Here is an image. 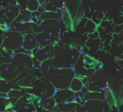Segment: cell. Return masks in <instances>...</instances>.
I'll list each match as a JSON object with an SVG mask.
<instances>
[{
  "mask_svg": "<svg viewBox=\"0 0 123 112\" xmlns=\"http://www.w3.org/2000/svg\"><path fill=\"white\" fill-rule=\"evenodd\" d=\"M84 86V82L81 78H78V77L74 76V78L72 79L70 84H69L68 88L70 90H72L74 93H78L80 92L83 89V87Z\"/></svg>",
  "mask_w": 123,
  "mask_h": 112,
  "instance_id": "cell-7",
  "label": "cell"
},
{
  "mask_svg": "<svg viewBox=\"0 0 123 112\" xmlns=\"http://www.w3.org/2000/svg\"><path fill=\"white\" fill-rule=\"evenodd\" d=\"M74 106H75V103L70 101V100L58 104V108L62 112H71L74 109Z\"/></svg>",
  "mask_w": 123,
  "mask_h": 112,
  "instance_id": "cell-11",
  "label": "cell"
},
{
  "mask_svg": "<svg viewBox=\"0 0 123 112\" xmlns=\"http://www.w3.org/2000/svg\"><path fill=\"white\" fill-rule=\"evenodd\" d=\"M35 37H36V41L37 44H39L42 47H46L48 45L51 43V37L44 31H41L40 33H37Z\"/></svg>",
  "mask_w": 123,
  "mask_h": 112,
  "instance_id": "cell-6",
  "label": "cell"
},
{
  "mask_svg": "<svg viewBox=\"0 0 123 112\" xmlns=\"http://www.w3.org/2000/svg\"><path fill=\"white\" fill-rule=\"evenodd\" d=\"M86 112H88V111H86Z\"/></svg>",
  "mask_w": 123,
  "mask_h": 112,
  "instance_id": "cell-27",
  "label": "cell"
},
{
  "mask_svg": "<svg viewBox=\"0 0 123 112\" xmlns=\"http://www.w3.org/2000/svg\"><path fill=\"white\" fill-rule=\"evenodd\" d=\"M12 71H13V68L11 63H7V62L2 63V64L0 65V77H1L0 78L6 79L9 77V75L11 74Z\"/></svg>",
  "mask_w": 123,
  "mask_h": 112,
  "instance_id": "cell-9",
  "label": "cell"
},
{
  "mask_svg": "<svg viewBox=\"0 0 123 112\" xmlns=\"http://www.w3.org/2000/svg\"><path fill=\"white\" fill-rule=\"evenodd\" d=\"M21 47L26 51H33L37 47V42L33 34H25L23 36V42Z\"/></svg>",
  "mask_w": 123,
  "mask_h": 112,
  "instance_id": "cell-5",
  "label": "cell"
},
{
  "mask_svg": "<svg viewBox=\"0 0 123 112\" xmlns=\"http://www.w3.org/2000/svg\"><path fill=\"white\" fill-rule=\"evenodd\" d=\"M74 108L76 110V112H86V110L84 107V105H82L79 103H76Z\"/></svg>",
  "mask_w": 123,
  "mask_h": 112,
  "instance_id": "cell-21",
  "label": "cell"
},
{
  "mask_svg": "<svg viewBox=\"0 0 123 112\" xmlns=\"http://www.w3.org/2000/svg\"><path fill=\"white\" fill-rule=\"evenodd\" d=\"M4 58L3 57L2 55H0V65L2 64V63H4V62H2V60H4Z\"/></svg>",
  "mask_w": 123,
  "mask_h": 112,
  "instance_id": "cell-24",
  "label": "cell"
},
{
  "mask_svg": "<svg viewBox=\"0 0 123 112\" xmlns=\"http://www.w3.org/2000/svg\"><path fill=\"white\" fill-rule=\"evenodd\" d=\"M74 95L75 93H74L69 88H63V89H56V91L52 94V97L54 98L56 104H61L71 100Z\"/></svg>",
  "mask_w": 123,
  "mask_h": 112,
  "instance_id": "cell-4",
  "label": "cell"
},
{
  "mask_svg": "<svg viewBox=\"0 0 123 112\" xmlns=\"http://www.w3.org/2000/svg\"><path fill=\"white\" fill-rule=\"evenodd\" d=\"M58 8L56 5L51 4L50 2H47L45 4V11H48V12H57Z\"/></svg>",
  "mask_w": 123,
  "mask_h": 112,
  "instance_id": "cell-19",
  "label": "cell"
},
{
  "mask_svg": "<svg viewBox=\"0 0 123 112\" xmlns=\"http://www.w3.org/2000/svg\"><path fill=\"white\" fill-rule=\"evenodd\" d=\"M84 100H103V93L100 92H88V93L84 94Z\"/></svg>",
  "mask_w": 123,
  "mask_h": 112,
  "instance_id": "cell-14",
  "label": "cell"
},
{
  "mask_svg": "<svg viewBox=\"0 0 123 112\" xmlns=\"http://www.w3.org/2000/svg\"><path fill=\"white\" fill-rule=\"evenodd\" d=\"M88 89H89L90 92H99L100 88H99V86H97L96 83H91L90 84H89V88H88Z\"/></svg>",
  "mask_w": 123,
  "mask_h": 112,
  "instance_id": "cell-20",
  "label": "cell"
},
{
  "mask_svg": "<svg viewBox=\"0 0 123 112\" xmlns=\"http://www.w3.org/2000/svg\"><path fill=\"white\" fill-rule=\"evenodd\" d=\"M62 1H63V0H49L50 3H51V4H55V5H56V4L62 3Z\"/></svg>",
  "mask_w": 123,
  "mask_h": 112,
  "instance_id": "cell-23",
  "label": "cell"
},
{
  "mask_svg": "<svg viewBox=\"0 0 123 112\" xmlns=\"http://www.w3.org/2000/svg\"><path fill=\"white\" fill-rule=\"evenodd\" d=\"M56 105H57V104L56 103L54 98H53V97H50V98L46 99V101H45L44 108H45V110H51L55 108V106H56Z\"/></svg>",
  "mask_w": 123,
  "mask_h": 112,
  "instance_id": "cell-16",
  "label": "cell"
},
{
  "mask_svg": "<svg viewBox=\"0 0 123 112\" xmlns=\"http://www.w3.org/2000/svg\"><path fill=\"white\" fill-rule=\"evenodd\" d=\"M40 4L39 0H28L26 7H27V10H29L30 12H36L40 9Z\"/></svg>",
  "mask_w": 123,
  "mask_h": 112,
  "instance_id": "cell-15",
  "label": "cell"
},
{
  "mask_svg": "<svg viewBox=\"0 0 123 112\" xmlns=\"http://www.w3.org/2000/svg\"><path fill=\"white\" fill-rule=\"evenodd\" d=\"M51 112H62V111H60V110H58V111H55V110H53V111H51Z\"/></svg>",
  "mask_w": 123,
  "mask_h": 112,
  "instance_id": "cell-25",
  "label": "cell"
},
{
  "mask_svg": "<svg viewBox=\"0 0 123 112\" xmlns=\"http://www.w3.org/2000/svg\"><path fill=\"white\" fill-rule=\"evenodd\" d=\"M31 27V23L27 22V21H25V22H22L20 24H19L17 26H16V30L17 31H19V33L21 32H25V31H29Z\"/></svg>",
  "mask_w": 123,
  "mask_h": 112,
  "instance_id": "cell-17",
  "label": "cell"
},
{
  "mask_svg": "<svg viewBox=\"0 0 123 112\" xmlns=\"http://www.w3.org/2000/svg\"><path fill=\"white\" fill-rule=\"evenodd\" d=\"M39 26L41 31L46 32L50 37H51L57 31L59 23L56 19H45L43 21L41 20Z\"/></svg>",
  "mask_w": 123,
  "mask_h": 112,
  "instance_id": "cell-3",
  "label": "cell"
},
{
  "mask_svg": "<svg viewBox=\"0 0 123 112\" xmlns=\"http://www.w3.org/2000/svg\"><path fill=\"white\" fill-rule=\"evenodd\" d=\"M11 89H12V85L10 82L7 79L0 78V93H7Z\"/></svg>",
  "mask_w": 123,
  "mask_h": 112,
  "instance_id": "cell-13",
  "label": "cell"
},
{
  "mask_svg": "<svg viewBox=\"0 0 123 112\" xmlns=\"http://www.w3.org/2000/svg\"><path fill=\"white\" fill-rule=\"evenodd\" d=\"M13 108H14L13 104L11 103V102H9V104H7V105H5V107H4V110H5V111H8V110H12Z\"/></svg>",
  "mask_w": 123,
  "mask_h": 112,
  "instance_id": "cell-22",
  "label": "cell"
},
{
  "mask_svg": "<svg viewBox=\"0 0 123 112\" xmlns=\"http://www.w3.org/2000/svg\"><path fill=\"white\" fill-rule=\"evenodd\" d=\"M23 42V35L19 31H9L5 33L2 44L4 49L15 51L21 47Z\"/></svg>",
  "mask_w": 123,
  "mask_h": 112,
  "instance_id": "cell-2",
  "label": "cell"
},
{
  "mask_svg": "<svg viewBox=\"0 0 123 112\" xmlns=\"http://www.w3.org/2000/svg\"><path fill=\"white\" fill-rule=\"evenodd\" d=\"M6 94H7V97H9V98H19V97L22 96L23 93L21 91H19V90L11 89Z\"/></svg>",
  "mask_w": 123,
  "mask_h": 112,
  "instance_id": "cell-18",
  "label": "cell"
},
{
  "mask_svg": "<svg viewBox=\"0 0 123 112\" xmlns=\"http://www.w3.org/2000/svg\"><path fill=\"white\" fill-rule=\"evenodd\" d=\"M19 14V9L15 5H10L8 6L5 9V15L9 19H14Z\"/></svg>",
  "mask_w": 123,
  "mask_h": 112,
  "instance_id": "cell-10",
  "label": "cell"
},
{
  "mask_svg": "<svg viewBox=\"0 0 123 112\" xmlns=\"http://www.w3.org/2000/svg\"><path fill=\"white\" fill-rule=\"evenodd\" d=\"M6 112H15V111H11V110H8V111H6Z\"/></svg>",
  "mask_w": 123,
  "mask_h": 112,
  "instance_id": "cell-26",
  "label": "cell"
},
{
  "mask_svg": "<svg viewBox=\"0 0 123 112\" xmlns=\"http://www.w3.org/2000/svg\"><path fill=\"white\" fill-rule=\"evenodd\" d=\"M36 58L40 62H45L50 57V51L48 49H46V47H41L40 46L38 48L37 51L35 54Z\"/></svg>",
  "mask_w": 123,
  "mask_h": 112,
  "instance_id": "cell-8",
  "label": "cell"
},
{
  "mask_svg": "<svg viewBox=\"0 0 123 112\" xmlns=\"http://www.w3.org/2000/svg\"><path fill=\"white\" fill-rule=\"evenodd\" d=\"M48 72V79L56 89L68 88L71 81L75 76L74 68H59Z\"/></svg>",
  "mask_w": 123,
  "mask_h": 112,
  "instance_id": "cell-1",
  "label": "cell"
},
{
  "mask_svg": "<svg viewBox=\"0 0 123 112\" xmlns=\"http://www.w3.org/2000/svg\"><path fill=\"white\" fill-rule=\"evenodd\" d=\"M60 14L57 12H48V11H45L44 13H41L40 18L41 20H45V19H60Z\"/></svg>",
  "mask_w": 123,
  "mask_h": 112,
  "instance_id": "cell-12",
  "label": "cell"
}]
</instances>
